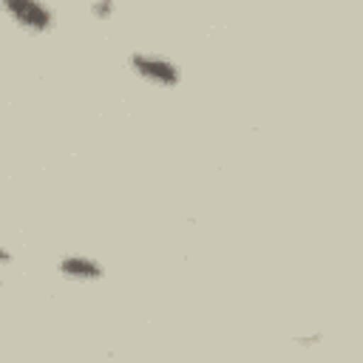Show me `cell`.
Masks as SVG:
<instances>
[{
  "label": "cell",
  "instance_id": "1",
  "mask_svg": "<svg viewBox=\"0 0 363 363\" xmlns=\"http://www.w3.org/2000/svg\"><path fill=\"white\" fill-rule=\"evenodd\" d=\"M128 65H130V71L139 74L145 82L159 85V88H173V85H179V79H182L179 65H176L173 60H167V57H159V54L136 51V54H130Z\"/></svg>",
  "mask_w": 363,
  "mask_h": 363
},
{
  "label": "cell",
  "instance_id": "2",
  "mask_svg": "<svg viewBox=\"0 0 363 363\" xmlns=\"http://www.w3.org/2000/svg\"><path fill=\"white\" fill-rule=\"evenodd\" d=\"M0 6L26 31L45 34L54 26V11L43 0H0Z\"/></svg>",
  "mask_w": 363,
  "mask_h": 363
},
{
  "label": "cell",
  "instance_id": "3",
  "mask_svg": "<svg viewBox=\"0 0 363 363\" xmlns=\"http://www.w3.org/2000/svg\"><path fill=\"white\" fill-rule=\"evenodd\" d=\"M60 272L71 281H99L105 275L102 264L88 258V255H65L60 261Z\"/></svg>",
  "mask_w": 363,
  "mask_h": 363
},
{
  "label": "cell",
  "instance_id": "4",
  "mask_svg": "<svg viewBox=\"0 0 363 363\" xmlns=\"http://www.w3.org/2000/svg\"><path fill=\"white\" fill-rule=\"evenodd\" d=\"M91 14H94L96 20H111V17L116 14V3H113V0H94V3H91Z\"/></svg>",
  "mask_w": 363,
  "mask_h": 363
},
{
  "label": "cell",
  "instance_id": "5",
  "mask_svg": "<svg viewBox=\"0 0 363 363\" xmlns=\"http://www.w3.org/2000/svg\"><path fill=\"white\" fill-rule=\"evenodd\" d=\"M9 261H11V252H9V250L0 244V264H9Z\"/></svg>",
  "mask_w": 363,
  "mask_h": 363
}]
</instances>
